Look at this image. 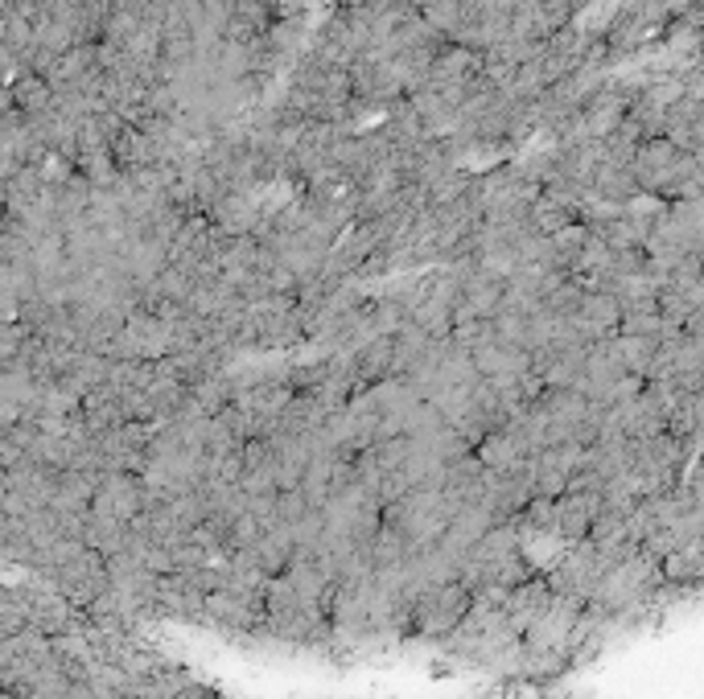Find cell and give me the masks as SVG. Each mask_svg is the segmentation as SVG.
Masks as SVG:
<instances>
[{
    "mask_svg": "<svg viewBox=\"0 0 704 699\" xmlns=\"http://www.w3.org/2000/svg\"><path fill=\"white\" fill-rule=\"evenodd\" d=\"M474 609V592L462 585V580H445V585H433L416 597L412 605V630L424 637H450L457 625L469 618Z\"/></svg>",
    "mask_w": 704,
    "mask_h": 699,
    "instance_id": "cell-1",
    "label": "cell"
},
{
    "mask_svg": "<svg viewBox=\"0 0 704 699\" xmlns=\"http://www.w3.org/2000/svg\"><path fill=\"white\" fill-rule=\"evenodd\" d=\"M602 514V494H589V490H568V494L556 498V539H568V544H585L594 535V523Z\"/></svg>",
    "mask_w": 704,
    "mask_h": 699,
    "instance_id": "cell-2",
    "label": "cell"
},
{
    "mask_svg": "<svg viewBox=\"0 0 704 699\" xmlns=\"http://www.w3.org/2000/svg\"><path fill=\"white\" fill-rule=\"evenodd\" d=\"M400 371V358H396V338H376L359 354V367H355V379L359 383H379L388 374Z\"/></svg>",
    "mask_w": 704,
    "mask_h": 699,
    "instance_id": "cell-3",
    "label": "cell"
}]
</instances>
